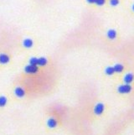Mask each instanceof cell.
Returning <instances> with one entry per match:
<instances>
[{
  "mask_svg": "<svg viewBox=\"0 0 134 135\" xmlns=\"http://www.w3.org/2000/svg\"><path fill=\"white\" fill-rule=\"evenodd\" d=\"M24 45L25 46V47H28V48H29L31 47L32 45H33V41H32L31 40L29 39H27L24 41Z\"/></svg>",
  "mask_w": 134,
  "mask_h": 135,
  "instance_id": "obj_11",
  "label": "cell"
},
{
  "mask_svg": "<svg viewBox=\"0 0 134 135\" xmlns=\"http://www.w3.org/2000/svg\"><path fill=\"white\" fill-rule=\"evenodd\" d=\"M105 110V106L103 103H97L96 106H95V108H94V113L96 115H101L103 113V112Z\"/></svg>",
  "mask_w": 134,
  "mask_h": 135,
  "instance_id": "obj_3",
  "label": "cell"
},
{
  "mask_svg": "<svg viewBox=\"0 0 134 135\" xmlns=\"http://www.w3.org/2000/svg\"><path fill=\"white\" fill-rule=\"evenodd\" d=\"M105 2H106V0H96L95 3H96L99 6H101V5H103V4L105 3Z\"/></svg>",
  "mask_w": 134,
  "mask_h": 135,
  "instance_id": "obj_15",
  "label": "cell"
},
{
  "mask_svg": "<svg viewBox=\"0 0 134 135\" xmlns=\"http://www.w3.org/2000/svg\"><path fill=\"white\" fill-rule=\"evenodd\" d=\"M8 104V98L6 96H0V108H4Z\"/></svg>",
  "mask_w": 134,
  "mask_h": 135,
  "instance_id": "obj_6",
  "label": "cell"
},
{
  "mask_svg": "<svg viewBox=\"0 0 134 135\" xmlns=\"http://www.w3.org/2000/svg\"><path fill=\"white\" fill-rule=\"evenodd\" d=\"M38 71H39L38 67H37L36 66H33V65H29V66L25 67V71L29 74H34Z\"/></svg>",
  "mask_w": 134,
  "mask_h": 135,
  "instance_id": "obj_5",
  "label": "cell"
},
{
  "mask_svg": "<svg viewBox=\"0 0 134 135\" xmlns=\"http://www.w3.org/2000/svg\"><path fill=\"white\" fill-rule=\"evenodd\" d=\"M14 95L18 98H23L25 96V90L21 86H18L14 89Z\"/></svg>",
  "mask_w": 134,
  "mask_h": 135,
  "instance_id": "obj_4",
  "label": "cell"
},
{
  "mask_svg": "<svg viewBox=\"0 0 134 135\" xmlns=\"http://www.w3.org/2000/svg\"><path fill=\"white\" fill-rule=\"evenodd\" d=\"M30 64L33 65V66H36V65H38V59H37V58H32L30 60Z\"/></svg>",
  "mask_w": 134,
  "mask_h": 135,
  "instance_id": "obj_14",
  "label": "cell"
},
{
  "mask_svg": "<svg viewBox=\"0 0 134 135\" xmlns=\"http://www.w3.org/2000/svg\"><path fill=\"white\" fill-rule=\"evenodd\" d=\"M110 3L112 4V6H117L119 3V0H110Z\"/></svg>",
  "mask_w": 134,
  "mask_h": 135,
  "instance_id": "obj_16",
  "label": "cell"
},
{
  "mask_svg": "<svg viewBox=\"0 0 134 135\" xmlns=\"http://www.w3.org/2000/svg\"><path fill=\"white\" fill-rule=\"evenodd\" d=\"M117 91L119 93H122V94H127V93H129L132 91V86L129 84L122 85V86H118Z\"/></svg>",
  "mask_w": 134,
  "mask_h": 135,
  "instance_id": "obj_1",
  "label": "cell"
},
{
  "mask_svg": "<svg viewBox=\"0 0 134 135\" xmlns=\"http://www.w3.org/2000/svg\"><path fill=\"white\" fill-rule=\"evenodd\" d=\"M132 10H133V11H134V5H133V6H132Z\"/></svg>",
  "mask_w": 134,
  "mask_h": 135,
  "instance_id": "obj_18",
  "label": "cell"
},
{
  "mask_svg": "<svg viewBox=\"0 0 134 135\" xmlns=\"http://www.w3.org/2000/svg\"><path fill=\"white\" fill-rule=\"evenodd\" d=\"M115 72L114 71V68L112 67V66H109L107 68V70H106V73L107 74V75H112V74Z\"/></svg>",
  "mask_w": 134,
  "mask_h": 135,
  "instance_id": "obj_13",
  "label": "cell"
},
{
  "mask_svg": "<svg viewBox=\"0 0 134 135\" xmlns=\"http://www.w3.org/2000/svg\"><path fill=\"white\" fill-rule=\"evenodd\" d=\"M47 63V60H46L45 58H39L38 60V65H39V66H44V65Z\"/></svg>",
  "mask_w": 134,
  "mask_h": 135,
  "instance_id": "obj_12",
  "label": "cell"
},
{
  "mask_svg": "<svg viewBox=\"0 0 134 135\" xmlns=\"http://www.w3.org/2000/svg\"><path fill=\"white\" fill-rule=\"evenodd\" d=\"M87 2L90 3H95L96 0H87Z\"/></svg>",
  "mask_w": 134,
  "mask_h": 135,
  "instance_id": "obj_17",
  "label": "cell"
},
{
  "mask_svg": "<svg viewBox=\"0 0 134 135\" xmlns=\"http://www.w3.org/2000/svg\"><path fill=\"white\" fill-rule=\"evenodd\" d=\"M107 36L112 40L115 39V38H116V36H117V32L115 31L114 30H110L108 31V33H107Z\"/></svg>",
  "mask_w": 134,
  "mask_h": 135,
  "instance_id": "obj_9",
  "label": "cell"
},
{
  "mask_svg": "<svg viewBox=\"0 0 134 135\" xmlns=\"http://www.w3.org/2000/svg\"><path fill=\"white\" fill-rule=\"evenodd\" d=\"M9 61V57L5 54L0 55V63L2 64H6Z\"/></svg>",
  "mask_w": 134,
  "mask_h": 135,
  "instance_id": "obj_8",
  "label": "cell"
},
{
  "mask_svg": "<svg viewBox=\"0 0 134 135\" xmlns=\"http://www.w3.org/2000/svg\"><path fill=\"white\" fill-rule=\"evenodd\" d=\"M114 71H115V72H121V71H122V70H123V66L122 65H120V64H117V65H116L114 67Z\"/></svg>",
  "mask_w": 134,
  "mask_h": 135,
  "instance_id": "obj_10",
  "label": "cell"
},
{
  "mask_svg": "<svg viewBox=\"0 0 134 135\" xmlns=\"http://www.w3.org/2000/svg\"><path fill=\"white\" fill-rule=\"evenodd\" d=\"M46 125H47V127L49 128H51V129L55 128L58 126V121L54 118H49L47 120V122H46Z\"/></svg>",
  "mask_w": 134,
  "mask_h": 135,
  "instance_id": "obj_2",
  "label": "cell"
},
{
  "mask_svg": "<svg viewBox=\"0 0 134 135\" xmlns=\"http://www.w3.org/2000/svg\"><path fill=\"white\" fill-rule=\"evenodd\" d=\"M132 81H133V75L132 73H128L124 77V81L126 82V84H130Z\"/></svg>",
  "mask_w": 134,
  "mask_h": 135,
  "instance_id": "obj_7",
  "label": "cell"
}]
</instances>
